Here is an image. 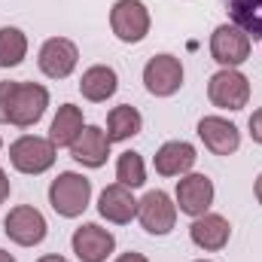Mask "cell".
Here are the masks:
<instances>
[{"label": "cell", "instance_id": "obj_1", "mask_svg": "<svg viewBox=\"0 0 262 262\" xmlns=\"http://www.w3.org/2000/svg\"><path fill=\"white\" fill-rule=\"evenodd\" d=\"M49 92L40 82H0V125L31 128L43 119Z\"/></svg>", "mask_w": 262, "mask_h": 262}, {"label": "cell", "instance_id": "obj_2", "mask_svg": "<svg viewBox=\"0 0 262 262\" xmlns=\"http://www.w3.org/2000/svg\"><path fill=\"white\" fill-rule=\"evenodd\" d=\"M92 198V180L76 174V171H61L52 183H49V204L58 216L76 220Z\"/></svg>", "mask_w": 262, "mask_h": 262}, {"label": "cell", "instance_id": "obj_3", "mask_svg": "<svg viewBox=\"0 0 262 262\" xmlns=\"http://www.w3.org/2000/svg\"><path fill=\"white\" fill-rule=\"evenodd\" d=\"M55 143L49 137H37V134H21L18 140H12L9 146V162L15 171L21 174H43L55 165Z\"/></svg>", "mask_w": 262, "mask_h": 262}, {"label": "cell", "instance_id": "obj_4", "mask_svg": "<svg viewBox=\"0 0 262 262\" xmlns=\"http://www.w3.org/2000/svg\"><path fill=\"white\" fill-rule=\"evenodd\" d=\"M207 98L220 110H244L250 101V79L235 67H223L210 76Z\"/></svg>", "mask_w": 262, "mask_h": 262}, {"label": "cell", "instance_id": "obj_5", "mask_svg": "<svg viewBox=\"0 0 262 262\" xmlns=\"http://www.w3.org/2000/svg\"><path fill=\"white\" fill-rule=\"evenodd\" d=\"M3 232H6V238L15 241L18 247H37V244H43L49 226H46V220H43V213H40L37 207L18 204V207H12V210L6 213Z\"/></svg>", "mask_w": 262, "mask_h": 262}, {"label": "cell", "instance_id": "obj_6", "mask_svg": "<svg viewBox=\"0 0 262 262\" xmlns=\"http://www.w3.org/2000/svg\"><path fill=\"white\" fill-rule=\"evenodd\" d=\"M250 49H253V40L241 28H235L232 21L220 25L210 34V55H213L216 64L223 67H241L250 58Z\"/></svg>", "mask_w": 262, "mask_h": 262}, {"label": "cell", "instance_id": "obj_7", "mask_svg": "<svg viewBox=\"0 0 262 262\" xmlns=\"http://www.w3.org/2000/svg\"><path fill=\"white\" fill-rule=\"evenodd\" d=\"M110 28L116 34V40L140 43L149 34V9L140 0H116L110 9Z\"/></svg>", "mask_w": 262, "mask_h": 262}, {"label": "cell", "instance_id": "obj_8", "mask_svg": "<svg viewBox=\"0 0 262 262\" xmlns=\"http://www.w3.org/2000/svg\"><path fill=\"white\" fill-rule=\"evenodd\" d=\"M143 85L156 98H171L183 85V64L174 55H152L143 67Z\"/></svg>", "mask_w": 262, "mask_h": 262}, {"label": "cell", "instance_id": "obj_9", "mask_svg": "<svg viewBox=\"0 0 262 262\" xmlns=\"http://www.w3.org/2000/svg\"><path fill=\"white\" fill-rule=\"evenodd\" d=\"M137 220L149 235H168L174 229V223H177V204L171 201L168 192L149 189L137 201Z\"/></svg>", "mask_w": 262, "mask_h": 262}, {"label": "cell", "instance_id": "obj_10", "mask_svg": "<svg viewBox=\"0 0 262 262\" xmlns=\"http://www.w3.org/2000/svg\"><path fill=\"white\" fill-rule=\"evenodd\" d=\"M174 201H177V210L192 220L207 213V207L213 204V180L207 174H183L177 180Z\"/></svg>", "mask_w": 262, "mask_h": 262}, {"label": "cell", "instance_id": "obj_11", "mask_svg": "<svg viewBox=\"0 0 262 262\" xmlns=\"http://www.w3.org/2000/svg\"><path fill=\"white\" fill-rule=\"evenodd\" d=\"M70 247H73V253H76L79 262H107V256L116 247V238H113V232L101 229L98 223H82L73 232Z\"/></svg>", "mask_w": 262, "mask_h": 262}, {"label": "cell", "instance_id": "obj_12", "mask_svg": "<svg viewBox=\"0 0 262 262\" xmlns=\"http://www.w3.org/2000/svg\"><path fill=\"white\" fill-rule=\"evenodd\" d=\"M76 61H79V49H76V43L67 40V37H52V40H46L43 49H40V58H37L40 70H43L49 79H67V76L76 70Z\"/></svg>", "mask_w": 262, "mask_h": 262}, {"label": "cell", "instance_id": "obj_13", "mask_svg": "<svg viewBox=\"0 0 262 262\" xmlns=\"http://www.w3.org/2000/svg\"><path fill=\"white\" fill-rule=\"evenodd\" d=\"M198 137L204 140V146L213 156H232L241 146V131L235 122L223 119V116H204L198 122Z\"/></svg>", "mask_w": 262, "mask_h": 262}, {"label": "cell", "instance_id": "obj_14", "mask_svg": "<svg viewBox=\"0 0 262 262\" xmlns=\"http://www.w3.org/2000/svg\"><path fill=\"white\" fill-rule=\"evenodd\" d=\"M195 159H198V152L192 143H186V140H168V143L159 146L152 165H156V171L162 177H183V174H189L195 168Z\"/></svg>", "mask_w": 262, "mask_h": 262}, {"label": "cell", "instance_id": "obj_15", "mask_svg": "<svg viewBox=\"0 0 262 262\" xmlns=\"http://www.w3.org/2000/svg\"><path fill=\"white\" fill-rule=\"evenodd\" d=\"M70 156L79 165H85V168L107 165V156H110V137H107V131L98 128V125H85V128L79 131V137L73 140Z\"/></svg>", "mask_w": 262, "mask_h": 262}, {"label": "cell", "instance_id": "obj_16", "mask_svg": "<svg viewBox=\"0 0 262 262\" xmlns=\"http://www.w3.org/2000/svg\"><path fill=\"white\" fill-rule=\"evenodd\" d=\"M189 238L201 250H223L229 244V238H232V226L220 213H201L189 226Z\"/></svg>", "mask_w": 262, "mask_h": 262}, {"label": "cell", "instance_id": "obj_17", "mask_svg": "<svg viewBox=\"0 0 262 262\" xmlns=\"http://www.w3.org/2000/svg\"><path fill=\"white\" fill-rule=\"evenodd\" d=\"M98 213H101L107 223L125 226V223H131V220L137 216V201H134L128 186L113 183V186H107V189L101 192V198H98Z\"/></svg>", "mask_w": 262, "mask_h": 262}, {"label": "cell", "instance_id": "obj_18", "mask_svg": "<svg viewBox=\"0 0 262 262\" xmlns=\"http://www.w3.org/2000/svg\"><path fill=\"white\" fill-rule=\"evenodd\" d=\"M116 89H119V76H116L113 67H107V64L89 67V70L82 73V79H79V92H82V98L92 101V104H104L107 98L116 95Z\"/></svg>", "mask_w": 262, "mask_h": 262}, {"label": "cell", "instance_id": "obj_19", "mask_svg": "<svg viewBox=\"0 0 262 262\" xmlns=\"http://www.w3.org/2000/svg\"><path fill=\"white\" fill-rule=\"evenodd\" d=\"M229 21L250 40H262V0H223Z\"/></svg>", "mask_w": 262, "mask_h": 262}, {"label": "cell", "instance_id": "obj_20", "mask_svg": "<svg viewBox=\"0 0 262 262\" xmlns=\"http://www.w3.org/2000/svg\"><path fill=\"white\" fill-rule=\"evenodd\" d=\"M82 125V110L76 104H61L55 119H52V128H49V140L55 146H73V140L79 137Z\"/></svg>", "mask_w": 262, "mask_h": 262}, {"label": "cell", "instance_id": "obj_21", "mask_svg": "<svg viewBox=\"0 0 262 262\" xmlns=\"http://www.w3.org/2000/svg\"><path fill=\"white\" fill-rule=\"evenodd\" d=\"M140 128H143V116H140L137 107H131V104L113 107L110 116H107V137H110V143L128 140L134 134H140Z\"/></svg>", "mask_w": 262, "mask_h": 262}, {"label": "cell", "instance_id": "obj_22", "mask_svg": "<svg viewBox=\"0 0 262 262\" xmlns=\"http://www.w3.org/2000/svg\"><path fill=\"white\" fill-rule=\"evenodd\" d=\"M28 55V37L18 28H0V67H18Z\"/></svg>", "mask_w": 262, "mask_h": 262}, {"label": "cell", "instance_id": "obj_23", "mask_svg": "<svg viewBox=\"0 0 262 262\" xmlns=\"http://www.w3.org/2000/svg\"><path fill=\"white\" fill-rule=\"evenodd\" d=\"M116 180L122 186H128V189H140L146 183V165H143V156L140 152L128 149V152H122L116 159Z\"/></svg>", "mask_w": 262, "mask_h": 262}, {"label": "cell", "instance_id": "obj_24", "mask_svg": "<svg viewBox=\"0 0 262 262\" xmlns=\"http://www.w3.org/2000/svg\"><path fill=\"white\" fill-rule=\"evenodd\" d=\"M250 137L256 140V143H262V107L259 110H253V116H250Z\"/></svg>", "mask_w": 262, "mask_h": 262}, {"label": "cell", "instance_id": "obj_25", "mask_svg": "<svg viewBox=\"0 0 262 262\" xmlns=\"http://www.w3.org/2000/svg\"><path fill=\"white\" fill-rule=\"evenodd\" d=\"M9 189H12V186H9V177H6V171L0 168V204L9 198Z\"/></svg>", "mask_w": 262, "mask_h": 262}, {"label": "cell", "instance_id": "obj_26", "mask_svg": "<svg viewBox=\"0 0 262 262\" xmlns=\"http://www.w3.org/2000/svg\"><path fill=\"white\" fill-rule=\"evenodd\" d=\"M116 262H149V259H146L143 253H122Z\"/></svg>", "mask_w": 262, "mask_h": 262}, {"label": "cell", "instance_id": "obj_27", "mask_svg": "<svg viewBox=\"0 0 262 262\" xmlns=\"http://www.w3.org/2000/svg\"><path fill=\"white\" fill-rule=\"evenodd\" d=\"M37 262H67L64 256H58V253H46V256H40Z\"/></svg>", "mask_w": 262, "mask_h": 262}, {"label": "cell", "instance_id": "obj_28", "mask_svg": "<svg viewBox=\"0 0 262 262\" xmlns=\"http://www.w3.org/2000/svg\"><path fill=\"white\" fill-rule=\"evenodd\" d=\"M253 192H256V201L262 204V174L256 177V186H253Z\"/></svg>", "mask_w": 262, "mask_h": 262}, {"label": "cell", "instance_id": "obj_29", "mask_svg": "<svg viewBox=\"0 0 262 262\" xmlns=\"http://www.w3.org/2000/svg\"><path fill=\"white\" fill-rule=\"evenodd\" d=\"M0 262H15V256H12V253H6V250H0Z\"/></svg>", "mask_w": 262, "mask_h": 262}, {"label": "cell", "instance_id": "obj_30", "mask_svg": "<svg viewBox=\"0 0 262 262\" xmlns=\"http://www.w3.org/2000/svg\"><path fill=\"white\" fill-rule=\"evenodd\" d=\"M195 262H210V259H195Z\"/></svg>", "mask_w": 262, "mask_h": 262}, {"label": "cell", "instance_id": "obj_31", "mask_svg": "<svg viewBox=\"0 0 262 262\" xmlns=\"http://www.w3.org/2000/svg\"><path fill=\"white\" fill-rule=\"evenodd\" d=\"M0 149H3V140H0Z\"/></svg>", "mask_w": 262, "mask_h": 262}]
</instances>
